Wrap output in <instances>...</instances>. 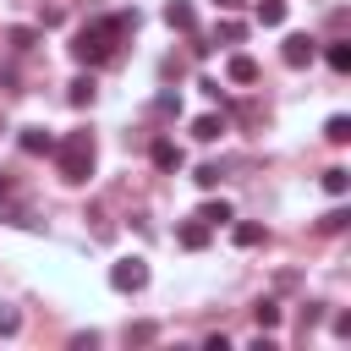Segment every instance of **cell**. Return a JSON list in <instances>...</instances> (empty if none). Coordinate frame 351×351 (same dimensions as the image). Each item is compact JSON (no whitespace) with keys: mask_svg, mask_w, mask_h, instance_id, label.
Returning <instances> with one entry per match:
<instances>
[{"mask_svg":"<svg viewBox=\"0 0 351 351\" xmlns=\"http://www.w3.org/2000/svg\"><path fill=\"white\" fill-rule=\"evenodd\" d=\"M22 329V313L16 307H0V335H16Z\"/></svg>","mask_w":351,"mask_h":351,"instance_id":"obj_21","label":"cell"},{"mask_svg":"<svg viewBox=\"0 0 351 351\" xmlns=\"http://www.w3.org/2000/svg\"><path fill=\"white\" fill-rule=\"evenodd\" d=\"M38 44V27H11V49H33Z\"/></svg>","mask_w":351,"mask_h":351,"instance_id":"obj_19","label":"cell"},{"mask_svg":"<svg viewBox=\"0 0 351 351\" xmlns=\"http://www.w3.org/2000/svg\"><path fill=\"white\" fill-rule=\"evenodd\" d=\"M165 22H170L176 33H192V22H197V11H192L186 0H170V5H165Z\"/></svg>","mask_w":351,"mask_h":351,"instance_id":"obj_8","label":"cell"},{"mask_svg":"<svg viewBox=\"0 0 351 351\" xmlns=\"http://www.w3.org/2000/svg\"><path fill=\"white\" fill-rule=\"evenodd\" d=\"M197 219H203V225H208V230H214V225H230V219H236V214H230V203H225V197H208V203H203V208H197Z\"/></svg>","mask_w":351,"mask_h":351,"instance_id":"obj_9","label":"cell"},{"mask_svg":"<svg viewBox=\"0 0 351 351\" xmlns=\"http://www.w3.org/2000/svg\"><path fill=\"white\" fill-rule=\"evenodd\" d=\"M346 225H351V214H346V208H329V214L318 219V230H329V236H335V230H346Z\"/></svg>","mask_w":351,"mask_h":351,"instance_id":"obj_17","label":"cell"},{"mask_svg":"<svg viewBox=\"0 0 351 351\" xmlns=\"http://www.w3.org/2000/svg\"><path fill=\"white\" fill-rule=\"evenodd\" d=\"M110 285H115V291H143V285H148V263H143V258L110 263Z\"/></svg>","mask_w":351,"mask_h":351,"instance_id":"obj_3","label":"cell"},{"mask_svg":"<svg viewBox=\"0 0 351 351\" xmlns=\"http://www.w3.org/2000/svg\"><path fill=\"white\" fill-rule=\"evenodd\" d=\"M132 27H137V11H115V16H104V22H88V27L71 38V55H77L82 66H104V60L115 55V38L132 33Z\"/></svg>","mask_w":351,"mask_h":351,"instance_id":"obj_1","label":"cell"},{"mask_svg":"<svg viewBox=\"0 0 351 351\" xmlns=\"http://www.w3.org/2000/svg\"><path fill=\"white\" fill-rule=\"evenodd\" d=\"M225 77H230V82H258V60H252V55H230Z\"/></svg>","mask_w":351,"mask_h":351,"instance_id":"obj_10","label":"cell"},{"mask_svg":"<svg viewBox=\"0 0 351 351\" xmlns=\"http://www.w3.org/2000/svg\"><path fill=\"white\" fill-rule=\"evenodd\" d=\"M313 55H318V44H313L307 33H291V38H285V49H280V60H285V66H313Z\"/></svg>","mask_w":351,"mask_h":351,"instance_id":"obj_4","label":"cell"},{"mask_svg":"<svg viewBox=\"0 0 351 351\" xmlns=\"http://www.w3.org/2000/svg\"><path fill=\"white\" fill-rule=\"evenodd\" d=\"M93 93H99V88H93V77H77V82L66 88V99H71V104H93Z\"/></svg>","mask_w":351,"mask_h":351,"instance_id":"obj_15","label":"cell"},{"mask_svg":"<svg viewBox=\"0 0 351 351\" xmlns=\"http://www.w3.org/2000/svg\"><path fill=\"white\" fill-rule=\"evenodd\" d=\"M5 197H11V181H5V176H0V203H5Z\"/></svg>","mask_w":351,"mask_h":351,"instance_id":"obj_24","label":"cell"},{"mask_svg":"<svg viewBox=\"0 0 351 351\" xmlns=\"http://www.w3.org/2000/svg\"><path fill=\"white\" fill-rule=\"evenodd\" d=\"M16 143H22V154H55V137H49L44 126H22Z\"/></svg>","mask_w":351,"mask_h":351,"instance_id":"obj_6","label":"cell"},{"mask_svg":"<svg viewBox=\"0 0 351 351\" xmlns=\"http://www.w3.org/2000/svg\"><path fill=\"white\" fill-rule=\"evenodd\" d=\"M148 159H154L159 170H181V165H186V148H181V143H170V137H159V143L148 148Z\"/></svg>","mask_w":351,"mask_h":351,"instance_id":"obj_5","label":"cell"},{"mask_svg":"<svg viewBox=\"0 0 351 351\" xmlns=\"http://www.w3.org/2000/svg\"><path fill=\"white\" fill-rule=\"evenodd\" d=\"M219 132H225V121H219V115H197V121H192V137H197V143H214Z\"/></svg>","mask_w":351,"mask_h":351,"instance_id":"obj_12","label":"cell"},{"mask_svg":"<svg viewBox=\"0 0 351 351\" xmlns=\"http://www.w3.org/2000/svg\"><path fill=\"white\" fill-rule=\"evenodd\" d=\"M55 165H60V181L82 186L93 176V137L88 132H71L66 143H55Z\"/></svg>","mask_w":351,"mask_h":351,"instance_id":"obj_2","label":"cell"},{"mask_svg":"<svg viewBox=\"0 0 351 351\" xmlns=\"http://www.w3.org/2000/svg\"><path fill=\"white\" fill-rule=\"evenodd\" d=\"M176 241H181V247H186V252H203V247H208V225H203V219H197V214H192V219H186V225H181V230H176Z\"/></svg>","mask_w":351,"mask_h":351,"instance_id":"obj_7","label":"cell"},{"mask_svg":"<svg viewBox=\"0 0 351 351\" xmlns=\"http://www.w3.org/2000/svg\"><path fill=\"white\" fill-rule=\"evenodd\" d=\"M214 5H219V11H236V5H241V0H214Z\"/></svg>","mask_w":351,"mask_h":351,"instance_id":"obj_23","label":"cell"},{"mask_svg":"<svg viewBox=\"0 0 351 351\" xmlns=\"http://www.w3.org/2000/svg\"><path fill=\"white\" fill-rule=\"evenodd\" d=\"M346 186H351V170L329 165V170H324V192H329V197H346Z\"/></svg>","mask_w":351,"mask_h":351,"instance_id":"obj_13","label":"cell"},{"mask_svg":"<svg viewBox=\"0 0 351 351\" xmlns=\"http://www.w3.org/2000/svg\"><path fill=\"white\" fill-rule=\"evenodd\" d=\"M263 241V225H236V247H258Z\"/></svg>","mask_w":351,"mask_h":351,"instance_id":"obj_20","label":"cell"},{"mask_svg":"<svg viewBox=\"0 0 351 351\" xmlns=\"http://www.w3.org/2000/svg\"><path fill=\"white\" fill-rule=\"evenodd\" d=\"M252 318H258V329H274V324H280V307H274V302H258Z\"/></svg>","mask_w":351,"mask_h":351,"instance_id":"obj_18","label":"cell"},{"mask_svg":"<svg viewBox=\"0 0 351 351\" xmlns=\"http://www.w3.org/2000/svg\"><path fill=\"white\" fill-rule=\"evenodd\" d=\"M324 137H329V143H351V121H346V115H329Z\"/></svg>","mask_w":351,"mask_h":351,"instance_id":"obj_16","label":"cell"},{"mask_svg":"<svg viewBox=\"0 0 351 351\" xmlns=\"http://www.w3.org/2000/svg\"><path fill=\"white\" fill-rule=\"evenodd\" d=\"M258 22L263 27H280L285 22V0H258Z\"/></svg>","mask_w":351,"mask_h":351,"instance_id":"obj_14","label":"cell"},{"mask_svg":"<svg viewBox=\"0 0 351 351\" xmlns=\"http://www.w3.org/2000/svg\"><path fill=\"white\" fill-rule=\"evenodd\" d=\"M197 186H219V165H197Z\"/></svg>","mask_w":351,"mask_h":351,"instance_id":"obj_22","label":"cell"},{"mask_svg":"<svg viewBox=\"0 0 351 351\" xmlns=\"http://www.w3.org/2000/svg\"><path fill=\"white\" fill-rule=\"evenodd\" d=\"M324 60H329L335 71H351V38H335V44L324 49Z\"/></svg>","mask_w":351,"mask_h":351,"instance_id":"obj_11","label":"cell"}]
</instances>
